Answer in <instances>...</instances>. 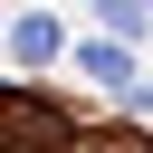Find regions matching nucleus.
Wrapping results in <instances>:
<instances>
[{"label": "nucleus", "instance_id": "obj_1", "mask_svg": "<svg viewBox=\"0 0 153 153\" xmlns=\"http://www.w3.org/2000/svg\"><path fill=\"white\" fill-rule=\"evenodd\" d=\"M10 48H19V67H48V57H57V19H19Z\"/></svg>", "mask_w": 153, "mask_h": 153}, {"label": "nucleus", "instance_id": "obj_2", "mask_svg": "<svg viewBox=\"0 0 153 153\" xmlns=\"http://www.w3.org/2000/svg\"><path fill=\"white\" fill-rule=\"evenodd\" d=\"M76 67H86V76H124V48H105V38H96V48H76Z\"/></svg>", "mask_w": 153, "mask_h": 153}, {"label": "nucleus", "instance_id": "obj_3", "mask_svg": "<svg viewBox=\"0 0 153 153\" xmlns=\"http://www.w3.org/2000/svg\"><path fill=\"white\" fill-rule=\"evenodd\" d=\"M96 10H105L115 29H143V0H96Z\"/></svg>", "mask_w": 153, "mask_h": 153}]
</instances>
